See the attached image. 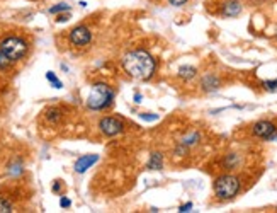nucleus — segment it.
Masks as SVG:
<instances>
[{
	"mask_svg": "<svg viewBox=\"0 0 277 213\" xmlns=\"http://www.w3.org/2000/svg\"><path fill=\"white\" fill-rule=\"evenodd\" d=\"M68 40L74 46H87L92 41V33L89 27L85 26H77L70 31L68 35Z\"/></svg>",
	"mask_w": 277,
	"mask_h": 213,
	"instance_id": "obj_6",
	"label": "nucleus"
},
{
	"mask_svg": "<svg viewBox=\"0 0 277 213\" xmlns=\"http://www.w3.org/2000/svg\"><path fill=\"white\" fill-rule=\"evenodd\" d=\"M252 133L254 137L257 138H264V140H275L277 138V127L272 121H267V119H262V121H257V123L252 127Z\"/></svg>",
	"mask_w": 277,
	"mask_h": 213,
	"instance_id": "obj_5",
	"label": "nucleus"
},
{
	"mask_svg": "<svg viewBox=\"0 0 277 213\" xmlns=\"http://www.w3.org/2000/svg\"><path fill=\"white\" fill-rule=\"evenodd\" d=\"M262 85H264V89L269 90V93H277V80H267Z\"/></svg>",
	"mask_w": 277,
	"mask_h": 213,
	"instance_id": "obj_19",
	"label": "nucleus"
},
{
	"mask_svg": "<svg viewBox=\"0 0 277 213\" xmlns=\"http://www.w3.org/2000/svg\"><path fill=\"white\" fill-rule=\"evenodd\" d=\"M97 161H99V156H95V154H90V156H82L75 164V171L80 172V174L85 172L87 169H90Z\"/></svg>",
	"mask_w": 277,
	"mask_h": 213,
	"instance_id": "obj_9",
	"label": "nucleus"
},
{
	"mask_svg": "<svg viewBox=\"0 0 277 213\" xmlns=\"http://www.w3.org/2000/svg\"><path fill=\"white\" fill-rule=\"evenodd\" d=\"M240 179L236 176H233V174H223L215 181V196L218 200L221 201H228V200H233L238 191H240Z\"/></svg>",
	"mask_w": 277,
	"mask_h": 213,
	"instance_id": "obj_2",
	"label": "nucleus"
},
{
	"mask_svg": "<svg viewBox=\"0 0 277 213\" xmlns=\"http://www.w3.org/2000/svg\"><path fill=\"white\" fill-rule=\"evenodd\" d=\"M68 17H70V16H60V17L56 19V21L58 22H65V21H68Z\"/></svg>",
	"mask_w": 277,
	"mask_h": 213,
	"instance_id": "obj_26",
	"label": "nucleus"
},
{
	"mask_svg": "<svg viewBox=\"0 0 277 213\" xmlns=\"http://www.w3.org/2000/svg\"><path fill=\"white\" fill-rule=\"evenodd\" d=\"M43 114H45L46 123L50 125H58L63 119V111L61 108H58V106H51V108H48Z\"/></svg>",
	"mask_w": 277,
	"mask_h": 213,
	"instance_id": "obj_11",
	"label": "nucleus"
},
{
	"mask_svg": "<svg viewBox=\"0 0 277 213\" xmlns=\"http://www.w3.org/2000/svg\"><path fill=\"white\" fill-rule=\"evenodd\" d=\"M187 2H189V0H168V4H170V6H174V7H181Z\"/></svg>",
	"mask_w": 277,
	"mask_h": 213,
	"instance_id": "obj_21",
	"label": "nucleus"
},
{
	"mask_svg": "<svg viewBox=\"0 0 277 213\" xmlns=\"http://www.w3.org/2000/svg\"><path fill=\"white\" fill-rule=\"evenodd\" d=\"M53 191H55V193L60 191V181H55V186H53Z\"/></svg>",
	"mask_w": 277,
	"mask_h": 213,
	"instance_id": "obj_25",
	"label": "nucleus"
},
{
	"mask_svg": "<svg viewBox=\"0 0 277 213\" xmlns=\"http://www.w3.org/2000/svg\"><path fill=\"white\" fill-rule=\"evenodd\" d=\"M123 69L133 79L148 80L155 72V60L148 51L136 50L123 58Z\"/></svg>",
	"mask_w": 277,
	"mask_h": 213,
	"instance_id": "obj_1",
	"label": "nucleus"
},
{
	"mask_svg": "<svg viewBox=\"0 0 277 213\" xmlns=\"http://www.w3.org/2000/svg\"><path fill=\"white\" fill-rule=\"evenodd\" d=\"M63 11H70V6H66V4H58V6H55V7H51V9H50V12H51V14H60V12H63Z\"/></svg>",
	"mask_w": 277,
	"mask_h": 213,
	"instance_id": "obj_20",
	"label": "nucleus"
},
{
	"mask_svg": "<svg viewBox=\"0 0 277 213\" xmlns=\"http://www.w3.org/2000/svg\"><path fill=\"white\" fill-rule=\"evenodd\" d=\"M148 169H150V171H160V169H163V156H162V154L155 152V154L150 156Z\"/></svg>",
	"mask_w": 277,
	"mask_h": 213,
	"instance_id": "obj_13",
	"label": "nucleus"
},
{
	"mask_svg": "<svg viewBox=\"0 0 277 213\" xmlns=\"http://www.w3.org/2000/svg\"><path fill=\"white\" fill-rule=\"evenodd\" d=\"M199 140H201V135H199V132H191V133H187L186 137L181 140V145H184L186 148H189V147H194V145H197Z\"/></svg>",
	"mask_w": 277,
	"mask_h": 213,
	"instance_id": "obj_14",
	"label": "nucleus"
},
{
	"mask_svg": "<svg viewBox=\"0 0 277 213\" xmlns=\"http://www.w3.org/2000/svg\"><path fill=\"white\" fill-rule=\"evenodd\" d=\"M46 79L51 82V85L55 87V89H61V82L56 79V75L53 74V72H48V74H46Z\"/></svg>",
	"mask_w": 277,
	"mask_h": 213,
	"instance_id": "obj_18",
	"label": "nucleus"
},
{
	"mask_svg": "<svg viewBox=\"0 0 277 213\" xmlns=\"http://www.w3.org/2000/svg\"><path fill=\"white\" fill-rule=\"evenodd\" d=\"M114 99V90L106 84H95L92 87L89 98H87V108L100 111L113 103Z\"/></svg>",
	"mask_w": 277,
	"mask_h": 213,
	"instance_id": "obj_3",
	"label": "nucleus"
},
{
	"mask_svg": "<svg viewBox=\"0 0 277 213\" xmlns=\"http://www.w3.org/2000/svg\"><path fill=\"white\" fill-rule=\"evenodd\" d=\"M27 50H29L27 43L19 36H7L0 41V51H2L12 64L22 60V58L27 55Z\"/></svg>",
	"mask_w": 277,
	"mask_h": 213,
	"instance_id": "obj_4",
	"label": "nucleus"
},
{
	"mask_svg": "<svg viewBox=\"0 0 277 213\" xmlns=\"http://www.w3.org/2000/svg\"><path fill=\"white\" fill-rule=\"evenodd\" d=\"M70 205H72V201L68 200V198H61V200H60V206L61 208H68Z\"/></svg>",
	"mask_w": 277,
	"mask_h": 213,
	"instance_id": "obj_23",
	"label": "nucleus"
},
{
	"mask_svg": "<svg viewBox=\"0 0 277 213\" xmlns=\"http://www.w3.org/2000/svg\"><path fill=\"white\" fill-rule=\"evenodd\" d=\"M14 211V203L6 196H0V213H11Z\"/></svg>",
	"mask_w": 277,
	"mask_h": 213,
	"instance_id": "obj_16",
	"label": "nucleus"
},
{
	"mask_svg": "<svg viewBox=\"0 0 277 213\" xmlns=\"http://www.w3.org/2000/svg\"><path fill=\"white\" fill-rule=\"evenodd\" d=\"M11 64H12V62H11V60H9V58H7L6 55H4V53H2V51H0V72H4V70H7V69H9V67H11Z\"/></svg>",
	"mask_w": 277,
	"mask_h": 213,
	"instance_id": "obj_17",
	"label": "nucleus"
},
{
	"mask_svg": "<svg viewBox=\"0 0 277 213\" xmlns=\"http://www.w3.org/2000/svg\"><path fill=\"white\" fill-rule=\"evenodd\" d=\"M142 118L147 119V121H155V119H158V116L157 114H152V113H147V114H142Z\"/></svg>",
	"mask_w": 277,
	"mask_h": 213,
	"instance_id": "obj_22",
	"label": "nucleus"
},
{
	"mask_svg": "<svg viewBox=\"0 0 277 213\" xmlns=\"http://www.w3.org/2000/svg\"><path fill=\"white\" fill-rule=\"evenodd\" d=\"M100 132L108 137H116V135H121L124 132V125L123 121L118 118H102L99 123Z\"/></svg>",
	"mask_w": 277,
	"mask_h": 213,
	"instance_id": "obj_7",
	"label": "nucleus"
},
{
	"mask_svg": "<svg viewBox=\"0 0 277 213\" xmlns=\"http://www.w3.org/2000/svg\"><path fill=\"white\" fill-rule=\"evenodd\" d=\"M240 166H241V156L236 152L228 154L225 161H223V167H225L226 171H235V169H238Z\"/></svg>",
	"mask_w": 277,
	"mask_h": 213,
	"instance_id": "obj_12",
	"label": "nucleus"
},
{
	"mask_svg": "<svg viewBox=\"0 0 277 213\" xmlns=\"http://www.w3.org/2000/svg\"><path fill=\"white\" fill-rule=\"evenodd\" d=\"M241 11H244V7H241V2H238V0H226L221 6V16L225 17H236L240 16Z\"/></svg>",
	"mask_w": 277,
	"mask_h": 213,
	"instance_id": "obj_8",
	"label": "nucleus"
},
{
	"mask_svg": "<svg viewBox=\"0 0 277 213\" xmlns=\"http://www.w3.org/2000/svg\"><path fill=\"white\" fill-rule=\"evenodd\" d=\"M191 208H192V203H186V205L179 208V211H191Z\"/></svg>",
	"mask_w": 277,
	"mask_h": 213,
	"instance_id": "obj_24",
	"label": "nucleus"
},
{
	"mask_svg": "<svg viewBox=\"0 0 277 213\" xmlns=\"http://www.w3.org/2000/svg\"><path fill=\"white\" fill-rule=\"evenodd\" d=\"M201 87L204 93H211V90L220 89V79L215 74H206L201 79Z\"/></svg>",
	"mask_w": 277,
	"mask_h": 213,
	"instance_id": "obj_10",
	"label": "nucleus"
},
{
	"mask_svg": "<svg viewBox=\"0 0 277 213\" xmlns=\"http://www.w3.org/2000/svg\"><path fill=\"white\" fill-rule=\"evenodd\" d=\"M177 75L181 77L182 80H191V79H194V77L197 75V70L194 69V67H191V65H186V67H181V69H179Z\"/></svg>",
	"mask_w": 277,
	"mask_h": 213,
	"instance_id": "obj_15",
	"label": "nucleus"
},
{
	"mask_svg": "<svg viewBox=\"0 0 277 213\" xmlns=\"http://www.w3.org/2000/svg\"><path fill=\"white\" fill-rule=\"evenodd\" d=\"M134 103H142V96H140V94H134Z\"/></svg>",
	"mask_w": 277,
	"mask_h": 213,
	"instance_id": "obj_27",
	"label": "nucleus"
}]
</instances>
